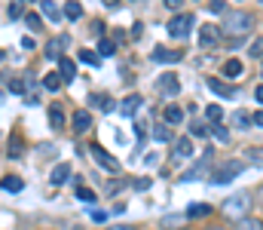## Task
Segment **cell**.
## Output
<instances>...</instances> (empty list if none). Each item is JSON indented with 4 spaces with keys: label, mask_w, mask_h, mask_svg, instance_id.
I'll list each match as a JSON object with an SVG mask.
<instances>
[{
    "label": "cell",
    "mask_w": 263,
    "mask_h": 230,
    "mask_svg": "<svg viewBox=\"0 0 263 230\" xmlns=\"http://www.w3.org/2000/svg\"><path fill=\"white\" fill-rule=\"evenodd\" d=\"M251 25H254V15L251 12H226V19L220 28V34H226V37H245V34H251Z\"/></svg>",
    "instance_id": "6da1fadb"
},
{
    "label": "cell",
    "mask_w": 263,
    "mask_h": 230,
    "mask_svg": "<svg viewBox=\"0 0 263 230\" xmlns=\"http://www.w3.org/2000/svg\"><path fill=\"white\" fill-rule=\"evenodd\" d=\"M248 212H251V193L248 190H242V193H236V197H230V200L223 203V215L233 218V221L245 218Z\"/></svg>",
    "instance_id": "7a4b0ae2"
},
{
    "label": "cell",
    "mask_w": 263,
    "mask_h": 230,
    "mask_svg": "<svg viewBox=\"0 0 263 230\" xmlns=\"http://www.w3.org/2000/svg\"><path fill=\"white\" fill-rule=\"evenodd\" d=\"M242 169H245V163H242V160H230V163H223V166L211 175V184H226V181H233L236 175H242Z\"/></svg>",
    "instance_id": "3957f363"
},
{
    "label": "cell",
    "mask_w": 263,
    "mask_h": 230,
    "mask_svg": "<svg viewBox=\"0 0 263 230\" xmlns=\"http://www.w3.org/2000/svg\"><path fill=\"white\" fill-rule=\"evenodd\" d=\"M193 31V15H187V12H181V15H174V19L168 22V34L174 40H184L187 34Z\"/></svg>",
    "instance_id": "277c9868"
},
{
    "label": "cell",
    "mask_w": 263,
    "mask_h": 230,
    "mask_svg": "<svg viewBox=\"0 0 263 230\" xmlns=\"http://www.w3.org/2000/svg\"><path fill=\"white\" fill-rule=\"evenodd\" d=\"M220 37H223V34H220L217 25H202V28H199V46H202V49H214V46L220 43Z\"/></svg>",
    "instance_id": "5b68a950"
},
{
    "label": "cell",
    "mask_w": 263,
    "mask_h": 230,
    "mask_svg": "<svg viewBox=\"0 0 263 230\" xmlns=\"http://www.w3.org/2000/svg\"><path fill=\"white\" fill-rule=\"evenodd\" d=\"M92 156H95V163L98 166H104L110 175H119V160H113V156L104 151V148H98V145H92Z\"/></svg>",
    "instance_id": "8992f818"
},
{
    "label": "cell",
    "mask_w": 263,
    "mask_h": 230,
    "mask_svg": "<svg viewBox=\"0 0 263 230\" xmlns=\"http://www.w3.org/2000/svg\"><path fill=\"white\" fill-rule=\"evenodd\" d=\"M181 59H184L181 49H165V46H156L153 49V62H159V65H174V62H181Z\"/></svg>",
    "instance_id": "52a82bcc"
},
{
    "label": "cell",
    "mask_w": 263,
    "mask_h": 230,
    "mask_svg": "<svg viewBox=\"0 0 263 230\" xmlns=\"http://www.w3.org/2000/svg\"><path fill=\"white\" fill-rule=\"evenodd\" d=\"M208 89H211L214 95H220V98H236V89L230 83H223V80H217V77H208Z\"/></svg>",
    "instance_id": "ba28073f"
},
{
    "label": "cell",
    "mask_w": 263,
    "mask_h": 230,
    "mask_svg": "<svg viewBox=\"0 0 263 230\" xmlns=\"http://www.w3.org/2000/svg\"><path fill=\"white\" fill-rule=\"evenodd\" d=\"M159 89L168 95V98H174V95H178L181 92V83H178V74H162L159 77Z\"/></svg>",
    "instance_id": "9c48e42d"
},
{
    "label": "cell",
    "mask_w": 263,
    "mask_h": 230,
    "mask_svg": "<svg viewBox=\"0 0 263 230\" xmlns=\"http://www.w3.org/2000/svg\"><path fill=\"white\" fill-rule=\"evenodd\" d=\"M71 126H74V132H77V135L89 132V129H92V114H89V111H77V114H74V120H71Z\"/></svg>",
    "instance_id": "30bf717a"
},
{
    "label": "cell",
    "mask_w": 263,
    "mask_h": 230,
    "mask_svg": "<svg viewBox=\"0 0 263 230\" xmlns=\"http://www.w3.org/2000/svg\"><path fill=\"white\" fill-rule=\"evenodd\" d=\"M58 77H61V83L74 80L77 77V62L74 59H58Z\"/></svg>",
    "instance_id": "8fae6325"
},
{
    "label": "cell",
    "mask_w": 263,
    "mask_h": 230,
    "mask_svg": "<svg viewBox=\"0 0 263 230\" xmlns=\"http://www.w3.org/2000/svg\"><path fill=\"white\" fill-rule=\"evenodd\" d=\"M208 160H211V148L205 151V160H202L199 166H193V169H190V172L184 175V181H196V178H202V175L208 172Z\"/></svg>",
    "instance_id": "7c38bea8"
},
{
    "label": "cell",
    "mask_w": 263,
    "mask_h": 230,
    "mask_svg": "<svg viewBox=\"0 0 263 230\" xmlns=\"http://www.w3.org/2000/svg\"><path fill=\"white\" fill-rule=\"evenodd\" d=\"M67 178H71V166H67V163H58L55 169H52V175H49V181L55 184V187H61Z\"/></svg>",
    "instance_id": "4fadbf2b"
},
{
    "label": "cell",
    "mask_w": 263,
    "mask_h": 230,
    "mask_svg": "<svg viewBox=\"0 0 263 230\" xmlns=\"http://www.w3.org/2000/svg\"><path fill=\"white\" fill-rule=\"evenodd\" d=\"M89 104H92V108H98V111H104V114H110L113 108H116V104H113V98L110 95H89Z\"/></svg>",
    "instance_id": "5bb4252c"
},
{
    "label": "cell",
    "mask_w": 263,
    "mask_h": 230,
    "mask_svg": "<svg viewBox=\"0 0 263 230\" xmlns=\"http://www.w3.org/2000/svg\"><path fill=\"white\" fill-rule=\"evenodd\" d=\"M141 104H144V98H141V95L135 92V95H129V98H122V104H119V111L126 114V117H132V114H135L138 108H141Z\"/></svg>",
    "instance_id": "9a60e30c"
},
{
    "label": "cell",
    "mask_w": 263,
    "mask_h": 230,
    "mask_svg": "<svg viewBox=\"0 0 263 230\" xmlns=\"http://www.w3.org/2000/svg\"><path fill=\"white\" fill-rule=\"evenodd\" d=\"M71 43V37H67V34H61L58 40H52L49 46H46V59H61V46H67Z\"/></svg>",
    "instance_id": "2e32d148"
},
{
    "label": "cell",
    "mask_w": 263,
    "mask_h": 230,
    "mask_svg": "<svg viewBox=\"0 0 263 230\" xmlns=\"http://www.w3.org/2000/svg\"><path fill=\"white\" fill-rule=\"evenodd\" d=\"M162 117H165V126H178V123L184 120V108H178V104H168Z\"/></svg>",
    "instance_id": "e0dca14e"
},
{
    "label": "cell",
    "mask_w": 263,
    "mask_h": 230,
    "mask_svg": "<svg viewBox=\"0 0 263 230\" xmlns=\"http://www.w3.org/2000/svg\"><path fill=\"white\" fill-rule=\"evenodd\" d=\"M0 187H3V190H9V193H19V190H25V181L19 178V175H3V181H0Z\"/></svg>",
    "instance_id": "ac0fdd59"
},
{
    "label": "cell",
    "mask_w": 263,
    "mask_h": 230,
    "mask_svg": "<svg viewBox=\"0 0 263 230\" xmlns=\"http://www.w3.org/2000/svg\"><path fill=\"white\" fill-rule=\"evenodd\" d=\"M223 77H226V80L242 77V62H239V59H226V65H223Z\"/></svg>",
    "instance_id": "d6986e66"
},
{
    "label": "cell",
    "mask_w": 263,
    "mask_h": 230,
    "mask_svg": "<svg viewBox=\"0 0 263 230\" xmlns=\"http://www.w3.org/2000/svg\"><path fill=\"white\" fill-rule=\"evenodd\" d=\"M208 215H211V206L208 203H193L187 209V218H208Z\"/></svg>",
    "instance_id": "ffe728a7"
},
{
    "label": "cell",
    "mask_w": 263,
    "mask_h": 230,
    "mask_svg": "<svg viewBox=\"0 0 263 230\" xmlns=\"http://www.w3.org/2000/svg\"><path fill=\"white\" fill-rule=\"evenodd\" d=\"M49 126L55 129V132L64 126V111L58 108V104H52V108H49Z\"/></svg>",
    "instance_id": "44dd1931"
},
{
    "label": "cell",
    "mask_w": 263,
    "mask_h": 230,
    "mask_svg": "<svg viewBox=\"0 0 263 230\" xmlns=\"http://www.w3.org/2000/svg\"><path fill=\"white\" fill-rule=\"evenodd\" d=\"M150 135H153L156 141H171V129L165 126V123H153V126H150Z\"/></svg>",
    "instance_id": "7402d4cb"
},
{
    "label": "cell",
    "mask_w": 263,
    "mask_h": 230,
    "mask_svg": "<svg viewBox=\"0 0 263 230\" xmlns=\"http://www.w3.org/2000/svg\"><path fill=\"white\" fill-rule=\"evenodd\" d=\"M40 9H43L46 19H52V22H58V19H61V9L52 3V0H40Z\"/></svg>",
    "instance_id": "603a6c76"
},
{
    "label": "cell",
    "mask_w": 263,
    "mask_h": 230,
    "mask_svg": "<svg viewBox=\"0 0 263 230\" xmlns=\"http://www.w3.org/2000/svg\"><path fill=\"white\" fill-rule=\"evenodd\" d=\"M113 52H116V43H113L110 37H101V40H98V52H95L98 59H101V56L107 59V56H113Z\"/></svg>",
    "instance_id": "cb8c5ba5"
},
{
    "label": "cell",
    "mask_w": 263,
    "mask_h": 230,
    "mask_svg": "<svg viewBox=\"0 0 263 230\" xmlns=\"http://www.w3.org/2000/svg\"><path fill=\"white\" fill-rule=\"evenodd\" d=\"M83 15V6L77 3V0H67V6H64V19H71V22H77Z\"/></svg>",
    "instance_id": "d4e9b609"
},
{
    "label": "cell",
    "mask_w": 263,
    "mask_h": 230,
    "mask_svg": "<svg viewBox=\"0 0 263 230\" xmlns=\"http://www.w3.org/2000/svg\"><path fill=\"white\" fill-rule=\"evenodd\" d=\"M205 117H208V123H220V120H223V108H220V104H208V108H205Z\"/></svg>",
    "instance_id": "484cf974"
},
{
    "label": "cell",
    "mask_w": 263,
    "mask_h": 230,
    "mask_svg": "<svg viewBox=\"0 0 263 230\" xmlns=\"http://www.w3.org/2000/svg\"><path fill=\"white\" fill-rule=\"evenodd\" d=\"M208 132H211L217 141H223V145L230 141V129H226V126H220V123H211V129H208Z\"/></svg>",
    "instance_id": "4316f807"
},
{
    "label": "cell",
    "mask_w": 263,
    "mask_h": 230,
    "mask_svg": "<svg viewBox=\"0 0 263 230\" xmlns=\"http://www.w3.org/2000/svg\"><path fill=\"white\" fill-rule=\"evenodd\" d=\"M43 86H46L49 92H58V89H61V77H58V74H46V77H43Z\"/></svg>",
    "instance_id": "83f0119b"
},
{
    "label": "cell",
    "mask_w": 263,
    "mask_h": 230,
    "mask_svg": "<svg viewBox=\"0 0 263 230\" xmlns=\"http://www.w3.org/2000/svg\"><path fill=\"white\" fill-rule=\"evenodd\" d=\"M22 153H25V148H22V138H19V135H12V138H9V156H15V160H19Z\"/></svg>",
    "instance_id": "f1b7e54d"
},
{
    "label": "cell",
    "mask_w": 263,
    "mask_h": 230,
    "mask_svg": "<svg viewBox=\"0 0 263 230\" xmlns=\"http://www.w3.org/2000/svg\"><path fill=\"white\" fill-rule=\"evenodd\" d=\"M193 153V141L190 138H178V151H174V156H190Z\"/></svg>",
    "instance_id": "f546056e"
},
{
    "label": "cell",
    "mask_w": 263,
    "mask_h": 230,
    "mask_svg": "<svg viewBox=\"0 0 263 230\" xmlns=\"http://www.w3.org/2000/svg\"><path fill=\"white\" fill-rule=\"evenodd\" d=\"M77 200H83V203H95V200H98V193L80 184V187H77Z\"/></svg>",
    "instance_id": "4dcf8cb0"
},
{
    "label": "cell",
    "mask_w": 263,
    "mask_h": 230,
    "mask_svg": "<svg viewBox=\"0 0 263 230\" xmlns=\"http://www.w3.org/2000/svg\"><path fill=\"white\" fill-rule=\"evenodd\" d=\"M233 123H236L239 129H245V126H251V114H248V111H236V114H233Z\"/></svg>",
    "instance_id": "1f68e13d"
},
{
    "label": "cell",
    "mask_w": 263,
    "mask_h": 230,
    "mask_svg": "<svg viewBox=\"0 0 263 230\" xmlns=\"http://www.w3.org/2000/svg\"><path fill=\"white\" fill-rule=\"evenodd\" d=\"M80 62H83V65H92V68H95V65H98L101 59L95 56V52H92V49H80Z\"/></svg>",
    "instance_id": "d6a6232c"
},
{
    "label": "cell",
    "mask_w": 263,
    "mask_h": 230,
    "mask_svg": "<svg viewBox=\"0 0 263 230\" xmlns=\"http://www.w3.org/2000/svg\"><path fill=\"white\" fill-rule=\"evenodd\" d=\"M6 86H9V92H12V95H25V80H19V77H12V80H9Z\"/></svg>",
    "instance_id": "836d02e7"
},
{
    "label": "cell",
    "mask_w": 263,
    "mask_h": 230,
    "mask_svg": "<svg viewBox=\"0 0 263 230\" xmlns=\"http://www.w3.org/2000/svg\"><path fill=\"white\" fill-rule=\"evenodd\" d=\"M239 230H260V221L245 215V218H239Z\"/></svg>",
    "instance_id": "e575fe53"
},
{
    "label": "cell",
    "mask_w": 263,
    "mask_h": 230,
    "mask_svg": "<svg viewBox=\"0 0 263 230\" xmlns=\"http://www.w3.org/2000/svg\"><path fill=\"white\" fill-rule=\"evenodd\" d=\"M181 224H184L181 215H165V218H162V227H165V230H174V227H181Z\"/></svg>",
    "instance_id": "d590c367"
},
{
    "label": "cell",
    "mask_w": 263,
    "mask_h": 230,
    "mask_svg": "<svg viewBox=\"0 0 263 230\" xmlns=\"http://www.w3.org/2000/svg\"><path fill=\"white\" fill-rule=\"evenodd\" d=\"M25 25H28L31 31H40V28H43V25H40V15H37V12H28V15H25Z\"/></svg>",
    "instance_id": "8d00e7d4"
},
{
    "label": "cell",
    "mask_w": 263,
    "mask_h": 230,
    "mask_svg": "<svg viewBox=\"0 0 263 230\" xmlns=\"http://www.w3.org/2000/svg\"><path fill=\"white\" fill-rule=\"evenodd\" d=\"M190 135L193 138H205L208 135V126H202V123H190Z\"/></svg>",
    "instance_id": "74e56055"
},
{
    "label": "cell",
    "mask_w": 263,
    "mask_h": 230,
    "mask_svg": "<svg viewBox=\"0 0 263 230\" xmlns=\"http://www.w3.org/2000/svg\"><path fill=\"white\" fill-rule=\"evenodd\" d=\"M248 160H251L254 166H260V148H248Z\"/></svg>",
    "instance_id": "f35d334b"
},
{
    "label": "cell",
    "mask_w": 263,
    "mask_h": 230,
    "mask_svg": "<svg viewBox=\"0 0 263 230\" xmlns=\"http://www.w3.org/2000/svg\"><path fill=\"white\" fill-rule=\"evenodd\" d=\"M208 9H211V12H223L226 3H223V0H211V3H208Z\"/></svg>",
    "instance_id": "ab89813d"
},
{
    "label": "cell",
    "mask_w": 263,
    "mask_h": 230,
    "mask_svg": "<svg viewBox=\"0 0 263 230\" xmlns=\"http://www.w3.org/2000/svg\"><path fill=\"white\" fill-rule=\"evenodd\" d=\"M260 52H263V43L254 40V46H251V59H260Z\"/></svg>",
    "instance_id": "60d3db41"
},
{
    "label": "cell",
    "mask_w": 263,
    "mask_h": 230,
    "mask_svg": "<svg viewBox=\"0 0 263 230\" xmlns=\"http://www.w3.org/2000/svg\"><path fill=\"white\" fill-rule=\"evenodd\" d=\"M19 15H22V3H12L9 6V19H19Z\"/></svg>",
    "instance_id": "b9f144b4"
},
{
    "label": "cell",
    "mask_w": 263,
    "mask_h": 230,
    "mask_svg": "<svg viewBox=\"0 0 263 230\" xmlns=\"http://www.w3.org/2000/svg\"><path fill=\"white\" fill-rule=\"evenodd\" d=\"M251 126H263V114H260V111L251 114Z\"/></svg>",
    "instance_id": "7bdbcfd3"
},
{
    "label": "cell",
    "mask_w": 263,
    "mask_h": 230,
    "mask_svg": "<svg viewBox=\"0 0 263 230\" xmlns=\"http://www.w3.org/2000/svg\"><path fill=\"white\" fill-rule=\"evenodd\" d=\"M147 187H150V178H138L135 181V190H147Z\"/></svg>",
    "instance_id": "ee69618b"
},
{
    "label": "cell",
    "mask_w": 263,
    "mask_h": 230,
    "mask_svg": "<svg viewBox=\"0 0 263 230\" xmlns=\"http://www.w3.org/2000/svg\"><path fill=\"white\" fill-rule=\"evenodd\" d=\"M92 221H98V224H104V221H107V212H92Z\"/></svg>",
    "instance_id": "f6af8a7d"
},
{
    "label": "cell",
    "mask_w": 263,
    "mask_h": 230,
    "mask_svg": "<svg viewBox=\"0 0 263 230\" xmlns=\"http://www.w3.org/2000/svg\"><path fill=\"white\" fill-rule=\"evenodd\" d=\"M92 34H98V37H104V22H92Z\"/></svg>",
    "instance_id": "bcb514c9"
},
{
    "label": "cell",
    "mask_w": 263,
    "mask_h": 230,
    "mask_svg": "<svg viewBox=\"0 0 263 230\" xmlns=\"http://www.w3.org/2000/svg\"><path fill=\"white\" fill-rule=\"evenodd\" d=\"M181 3H184V0H165V6H168V9H178Z\"/></svg>",
    "instance_id": "7dc6e473"
},
{
    "label": "cell",
    "mask_w": 263,
    "mask_h": 230,
    "mask_svg": "<svg viewBox=\"0 0 263 230\" xmlns=\"http://www.w3.org/2000/svg\"><path fill=\"white\" fill-rule=\"evenodd\" d=\"M107 230H135L132 224H113V227H107Z\"/></svg>",
    "instance_id": "c3c4849f"
},
{
    "label": "cell",
    "mask_w": 263,
    "mask_h": 230,
    "mask_svg": "<svg viewBox=\"0 0 263 230\" xmlns=\"http://www.w3.org/2000/svg\"><path fill=\"white\" fill-rule=\"evenodd\" d=\"M104 6H110V9H116V6H119V0H104Z\"/></svg>",
    "instance_id": "681fc988"
},
{
    "label": "cell",
    "mask_w": 263,
    "mask_h": 230,
    "mask_svg": "<svg viewBox=\"0 0 263 230\" xmlns=\"http://www.w3.org/2000/svg\"><path fill=\"white\" fill-rule=\"evenodd\" d=\"M0 62H6V49H0Z\"/></svg>",
    "instance_id": "f907efd6"
},
{
    "label": "cell",
    "mask_w": 263,
    "mask_h": 230,
    "mask_svg": "<svg viewBox=\"0 0 263 230\" xmlns=\"http://www.w3.org/2000/svg\"><path fill=\"white\" fill-rule=\"evenodd\" d=\"M205 230H223V227H205Z\"/></svg>",
    "instance_id": "816d5d0a"
},
{
    "label": "cell",
    "mask_w": 263,
    "mask_h": 230,
    "mask_svg": "<svg viewBox=\"0 0 263 230\" xmlns=\"http://www.w3.org/2000/svg\"><path fill=\"white\" fill-rule=\"evenodd\" d=\"M3 80H6V77H3V74H0V83H3Z\"/></svg>",
    "instance_id": "f5cc1de1"
},
{
    "label": "cell",
    "mask_w": 263,
    "mask_h": 230,
    "mask_svg": "<svg viewBox=\"0 0 263 230\" xmlns=\"http://www.w3.org/2000/svg\"><path fill=\"white\" fill-rule=\"evenodd\" d=\"M22 3H31V0H22Z\"/></svg>",
    "instance_id": "db71d44e"
}]
</instances>
